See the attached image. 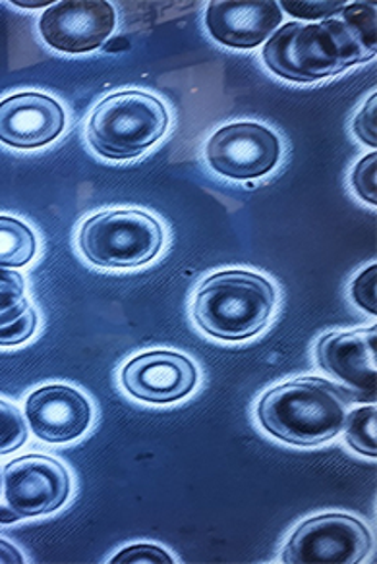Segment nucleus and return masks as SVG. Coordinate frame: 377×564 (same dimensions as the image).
Returning <instances> with one entry per match:
<instances>
[{
	"label": "nucleus",
	"instance_id": "1",
	"mask_svg": "<svg viewBox=\"0 0 377 564\" xmlns=\"http://www.w3.org/2000/svg\"><path fill=\"white\" fill-rule=\"evenodd\" d=\"M376 56V7L348 4L338 17L317 24L292 22L271 35L263 61L277 76L317 82Z\"/></svg>",
	"mask_w": 377,
	"mask_h": 564
},
{
	"label": "nucleus",
	"instance_id": "2",
	"mask_svg": "<svg viewBox=\"0 0 377 564\" xmlns=\"http://www.w3.org/2000/svg\"><path fill=\"white\" fill-rule=\"evenodd\" d=\"M351 397L337 384L304 377L279 384L261 399L258 417L277 440L314 447L337 437L345 425Z\"/></svg>",
	"mask_w": 377,
	"mask_h": 564
},
{
	"label": "nucleus",
	"instance_id": "3",
	"mask_svg": "<svg viewBox=\"0 0 377 564\" xmlns=\"http://www.w3.org/2000/svg\"><path fill=\"white\" fill-rule=\"evenodd\" d=\"M276 307V289L268 279L248 271L209 276L197 291V325L220 340H244L260 333Z\"/></svg>",
	"mask_w": 377,
	"mask_h": 564
},
{
	"label": "nucleus",
	"instance_id": "4",
	"mask_svg": "<svg viewBox=\"0 0 377 564\" xmlns=\"http://www.w3.org/2000/svg\"><path fill=\"white\" fill-rule=\"evenodd\" d=\"M169 112L158 97L122 91L105 97L89 118L87 138L101 158H138L163 138Z\"/></svg>",
	"mask_w": 377,
	"mask_h": 564
},
{
	"label": "nucleus",
	"instance_id": "5",
	"mask_svg": "<svg viewBox=\"0 0 377 564\" xmlns=\"http://www.w3.org/2000/svg\"><path fill=\"white\" fill-rule=\"evenodd\" d=\"M163 246V230L151 215L136 209L105 212L84 223L79 248L94 265L126 269L150 263Z\"/></svg>",
	"mask_w": 377,
	"mask_h": 564
},
{
	"label": "nucleus",
	"instance_id": "6",
	"mask_svg": "<svg viewBox=\"0 0 377 564\" xmlns=\"http://www.w3.org/2000/svg\"><path fill=\"white\" fill-rule=\"evenodd\" d=\"M371 535L360 520L345 514L312 518L292 533L287 564H358L368 556Z\"/></svg>",
	"mask_w": 377,
	"mask_h": 564
},
{
	"label": "nucleus",
	"instance_id": "7",
	"mask_svg": "<svg viewBox=\"0 0 377 564\" xmlns=\"http://www.w3.org/2000/svg\"><path fill=\"white\" fill-rule=\"evenodd\" d=\"M68 495V471L55 458L22 456L4 468L7 507L18 518L51 514L63 507Z\"/></svg>",
	"mask_w": 377,
	"mask_h": 564
},
{
	"label": "nucleus",
	"instance_id": "8",
	"mask_svg": "<svg viewBox=\"0 0 377 564\" xmlns=\"http://www.w3.org/2000/svg\"><path fill=\"white\" fill-rule=\"evenodd\" d=\"M205 155L213 171L223 176L251 181L276 169L281 158V143L268 128L243 122L225 126L213 133Z\"/></svg>",
	"mask_w": 377,
	"mask_h": 564
},
{
	"label": "nucleus",
	"instance_id": "9",
	"mask_svg": "<svg viewBox=\"0 0 377 564\" xmlns=\"http://www.w3.org/2000/svg\"><path fill=\"white\" fill-rule=\"evenodd\" d=\"M117 14L103 0L56 2L40 20V32L47 45L61 53H87L101 47L115 32Z\"/></svg>",
	"mask_w": 377,
	"mask_h": 564
},
{
	"label": "nucleus",
	"instance_id": "10",
	"mask_svg": "<svg viewBox=\"0 0 377 564\" xmlns=\"http://www.w3.org/2000/svg\"><path fill=\"white\" fill-rule=\"evenodd\" d=\"M376 327L330 333L320 340L315 356L322 369L353 391L351 399L376 400Z\"/></svg>",
	"mask_w": 377,
	"mask_h": 564
},
{
	"label": "nucleus",
	"instance_id": "11",
	"mask_svg": "<svg viewBox=\"0 0 377 564\" xmlns=\"http://www.w3.org/2000/svg\"><path fill=\"white\" fill-rule=\"evenodd\" d=\"M197 383V369L176 352L142 354L122 369V384L136 399L153 404H169L188 397Z\"/></svg>",
	"mask_w": 377,
	"mask_h": 564
},
{
	"label": "nucleus",
	"instance_id": "12",
	"mask_svg": "<svg viewBox=\"0 0 377 564\" xmlns=\"http://www.w3.org/2000/svg\"><path fill=\"white\" fill-rule=\"evenodd\" d=\"M64 128V110L53 97L18 94L0 102V141L18 150L43 148Z\"/></svg>",
	"mask_w": 377,
	"mask_h": 564
},
{
	"label": "nucleus",
	"instance_id": "13",
	"mask_svg": "<svg viewBox=\"0 0 377 564\" xmlns=\"http://www.w3.org/2000/svg\"><path fill=\"white\" fill-rule=\"evenodd\" d=\"M25 415L41 441L68 443L86 432L91 422V406L76 389L49 384L32 392L25 402Z\"/></svg>",
	"mask_w": 377,
	"mask_h": 564
},
{
	"label": "nucleus",
	"instance_id": "14",
	"mask_svg": "<svg viewBox=\"0 0 377 564\" xmlns=\"http://www.w3.org/2000/svg\"><path fill=\"white\" fill-rule=\"evenodd\" d=\"M283 20L279 2H212L205 24L215 40L235 48H254L268 40Z\"/></svg>",
	"mask_w": 377,
	"mask_h": 564
},
{
	"label": "nucleus",
	"instance_id": "15",
	"mask_svg": "<svg viewBox=\"0 0 377 564\" xmlns=\"http://www.w3.org/2000/svg\"><path fill=\"white\" fill-rule=\"evenodd\" d=\"M24 291V276L0 267V346L22 345L35 333L37 315Z\"/></svg>",
	"mask_w": 377,
	"mask_h": 564
},
{
	"label": "nucleus",
	"instance_id": "16",
	"mask_svg": "<svg viewBox=\"0 0 377 564\" xmlns=\"http://www.w3.org/2000/svg\"><path fill=\"white\" fill-rule=\"evenodd\" d=\"M35 236L22 220L0 217V267H24L35 256Z\"/></svg>",
	"mask_w": 377,
	"mask_h": 564
},
{
	"label": "nucleus",
	"instance_id": "17",
	"mask_svg": "<svg viewBox=\"0 0 377 564\" xmlns=\"http://www.w3.org/2000/svg\"><path fill=\"white\" fill-rule=\"evenodd\" d=\"M376 406H364L346 415L345 433L348 445L364 456L376 458Z\"/></svg>",
	"mask_w": 377,
	"mask_h": 564
},
{
	"label": "nucleus",
	"instance_id": "18",
	"mask_svg": "<svg viewBox=\"0 0 377 564\" xmlns=\"http://www.w3.org/2000/svg\"><path fill=\"white\" fill-rule=\"evenodd\" d=\"M28 441V425L17 406L0 400V455H9Z\"/></svg>",
	"mask_w": 377,
	"mask_h": 564
},
{
	"label": "nucleus",
	"instance_id": "19",
	"mask_svg": "<svg viewBox=\"0 0 377 564\" xmlns=\"http://www.w3.org/2000/svg\"><path fill=\"white\" fill-rule=\"evenodd\" d=\"M112 564H171L174 563L173 556L165 553L163 549L143 543V545H132V547L120 551L112 561Z\"/></svg>",
	"mask_w": 377,
	"mask_h": 564
},
{
	"label": "nucleus",
	"instance_id": "20",
	"mask_svg": "<svg viewBox=\"0 0 377 564\" xmlns=\"http://www.w3.org/2000/svg\"><path fill=\"white\" fill-rule=\"evenodd\" d=\"M376 166L377 155L376 153H371L368 158L362 159L358 166L354 169L353 174V184L356 192H358V196H360L364 202H368V204L371 205L377 204Z\"/></svg>",
	"mask_w": 377,
	"mask_h": 564
},
{
	"label": "nucleus",
	"instance_id": "21",
	"mask_svg": "<svg viewBox=\"0 0 377 564\" xmlns=\"http://www.w3.org/2000/svg\"><path fill=\"white\" fill-rule=\"evenodd\" d=\"M289 14L297 18H304V20H315V18H333L337 17L341 10L345 9V2H291V0H283L281 2Z\"/></svg>",
	"mask_w": 377,
	"mask_h": 564
},
{
	"label": "nucleus",
	"instance_id": "22",
	"mask_svg": "<svg viewBox=\"0 0 377 564\" xmlns=\"http://www.w3.org/2000/svg\"><path fill=\"white\" fill-rule=\"evenodd\" d=\"M376 276L377 267L371 265L354 281L353 299L362 310H366L368 314H377L376 304Z\"/></svg>",
	"mask_w": 377,
	"mask_h": 564
},
{
	"label": "nucleus",
	"instance_id": "23",
	"mask_svg": "<svg viewBox=\"0 0 377 564\" xmlns=\"http://www.w3.org/2000/svg\"><path fill=\"white\" fill-rule=\"evenodd\" d=\"M376 95L369 97L368 102L364 105V109L358 112V117L354 120V133L360 138L366 145L376 148Z\"/></svg>",
	"mask_w": 377,
	"mask_h": 564
},
{
	"label": "nucleus",
	"instance_id": "24",
	"mask_svg": "<svg viewBox=\"0 0 377 564\" xmlns=\"http://www.w3.org/2000/svg\"><path fill=\"white\" fill-rule=\"evenodd\" d=\"M22 563H24V556L20 555V551L9 541L0 540V564Z\"/></svg>",
	"mask_w": 377,
	"mask_h": 564
},
{
	"label": "nucleus",
	"instance_id": "25",
	"mask_svg": "<svg viewBox=\"0 0 377 564\" xmlns=\"http://www.w3.org/2000/svg\"><path fill=\"white\" fill-rule=\"evenodd\" d=\"M14 4H17V7H22V9H41V7L53 4V2H47V0H40V2H24V0H14Z\"/></svg>",
	"mask_w": 377,
	"mask_h": 564
},
{
	"label": "nucleus",
	"instance_id": "26",
	"mask_svg": "<svg viewBox=\"0 0 377 564\" xmlns=\"http://www.w3.org/2000/svg\"><path fill=\"white\" fill-rule=\"evenodd\" d=\"M18 520L17 514L7 507V509H0V522H14Z\"/></svg>",
	"mask_w": 377,
	"mask_h": 564
},
{
	"label": "nucleus",
	"instance_id": "27",
	"mask_svg": "<svg viewBox=\"0 0 377 564\" xmlns=\"http://www.w3.org/2000/svg\"><path fill=\"white\" fill-rule=\"evenodd\" d=\"M118 45H128L122 37H118V40L112 41V43H109V45H105V51L107 53H117Z\"/></svg>",
	"mask_w": 377,
	"mask_h": 564
},
{
	"label": "nucleus",
	"instance_id": "28",
	"mask_svg": "<svg viewBox=\"0 0 377 564\" xmlns=\"http://www.w3.org/2000/svg\"><path fill=\"white\" fill-rule=\"evenodd\" d=\"M0 484H2V481H0Z\"/></svg>",
	"mask_w": 377,
	"mask_h": 564
}]
</instances>
